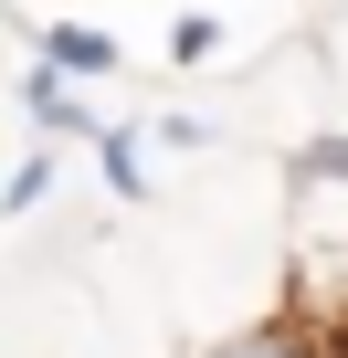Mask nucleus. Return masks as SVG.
I'll return each instance as SVG.
<instances>
[{
    "label": "nucleus",
    "mask_w": 348,
    "mask_h": 358,
    "mask_svg": "<svg viewBox=\"0 0 348 358\" xmlns=\"http://www.w3.org/2000/svg\"><path fill=\"white\" fill-rule=\"evenodd\" d=\"M222 358H327V348H316L306 327H253V337H232Z\"/></svg>",
    "instance_id": "1"
}]
</instances>
